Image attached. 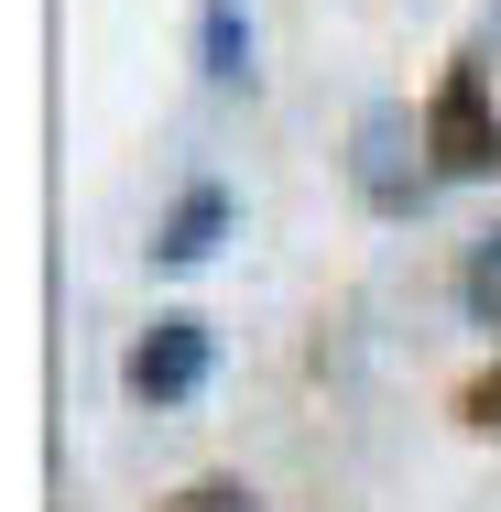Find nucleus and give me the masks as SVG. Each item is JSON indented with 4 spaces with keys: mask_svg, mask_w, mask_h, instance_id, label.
I'll return each mask as SVG.
<instances>
[{
    "mask_svg": "<svg viewBox=\"0 0 501 512\" xmlns=\"http://www.w3.org/2000/svg\"><path fill=\"white\" fill-rule=\"evenodd\" d=\"M349 186L371 218H414V207L436 197V153H425V109H393L371 99L349 120Z\"/></svg>",
    "mask_w": 501,
    "mask_h": 512,
    "instance_id": "1",
    "label": "nucleus"
},
{
    "mask_svg": "<svg viewBox=\"0 0 501 512\" xmlns=\"http://www.w3.org/2000/svg\"><path fill=\"white\" fill-rule=\"evenodd\" d=\"M164 512H262V491H251V480H229V469H207V480H186Z\"/></svg>",
    "mask_w": 501,
    "mask_h": 512,
    "instance_id": "7",
    "label": "nucleus"
},
{
    "mask_svg": "<svg viewBox=\"0 0 501 512\" xmlns=\"http://www.w3.org/2000/svg\"><path fill=\"white\" fill-rule=\"evenodd\" d=\"M458 425H480V436H501V360L480 371V382H469V393H458Z\"/></svg>",
    "mask_w": 501,
    "mask_h": 512,
    "instance_id": "8",
    "label": "nucleus"
},
{
    "mask_svg": "<svg viewBox=\"0 0 501 512\" xmlns=\"http://www.w3.org/2000/svg\"><path fill=\"white\" fill-rule=\"evenodd\" d=\"M240 229V197L218 186V175H197L186 197L153 218V273H197V262H218V240Z\"/></svg>",
    "mask_w": 501,
    "mask_h": 512,
    "instance_id": "4",
    "label": "nucleus"
},
{
    "mask_svg": "<svg viewBox=\"0 0 501 512\" xmlns=\"http://www.w3.org/2000/svg\"><path fill=\"white\" fill-rule=\"evenodd\" d=\"M458 316L501 338V218L480 229V240H469V251H458Z\"/></svg>",
    "mask_w": 501,
    "mask_h": 512,
    "instance_id": "6",
    "label": "nucleus"
},
{
    "mask_svg": "<svg viewBox=\"0 0 501 512\" xmlns=\"http://www.w3.org/2000/svg\"><path fill=\"white\" fill-rule=\"evenodd\" d=\"M197 77L207 88H251V11L240 0H197Z\"/></svg>",
    "mask_w": 501,
    "mask_h": 512,
    "instance_id": "5",
    "label": "nucleus"
},
{
    "mask_svg": "<svg viewBox=\"0 0 501 512\" xmlns=\"http://www.w3.org/2000/svg\"><path fill=\"white\" fill-rule=\"evenodd\" d=\"M425 153H436V186H480L501 175V99L480 77V55H458L425 99Z\"/></svg>",
    "mask_w": 501,
    "mask_h": 512,
    "instance_id": "2",
    "label": "nucleus"
},
{
    "mask_svg": "<svg viewBox=\"0 0 501 512\" xmlns=\"http://www.w3.org/2000/svg\"><path fill=\"white\" fill-rule=\"evenodd\" d=\"M207 371H218V327H207L197 306H164L142 338H131V360H120V393L131 404H197L207 393Z\"/></svg>",
    "mask_w": 501,
    "mask_h": 512,
    "instance_id": "3",
    "label": "nucleus"
}]
</instances>
